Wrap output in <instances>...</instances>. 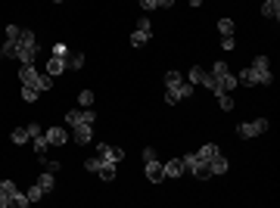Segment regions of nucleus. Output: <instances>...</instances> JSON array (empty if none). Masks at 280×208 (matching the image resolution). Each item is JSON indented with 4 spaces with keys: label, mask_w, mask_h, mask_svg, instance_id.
<instances>
[{
    "label": "nucleus",
    "mask_w": 280,
    "mask_h": 208,
    "mask_svg": "<svg viewBox=\"0 0 280 208\" xmlns=\"http://www.w3.org/2000/svg\"><path fill=\"white\" fill-rule=\"evenodd\" d=\"M236 84H243V87H268V84H274L271 59L268 56H256L252 65H246L243 72L236 75Z\"/></svg>",
    "instance_id": "f257e3e1"
},
{
    "label": "nucleus",
    "mask_w": 280,
    "mask_h": 208,
    "mask_svg": "<svg viewBox=\"0 0 280 208\" xmlns=\"http://www.w3.org/2000/svg\"><path fill=\"white\" fill-rule=\"evenodd\" d=\"M38 37H34V31L32 28H22L19 31V37H16V59L22 62V65H34V59H38Z\"/></svg>",
    "instance_id": "f03ea898"
},
{
    "label": "nucleus",
    "mask_w": 280,
    "mask_h": 208,
    "mask_svg": "<svg viewBox=\"0 0 280 208\" xmlns=\"http://www.w3.org/2000/svg\"><path fill=\"white\" fill-rule=\"evenodd\" d=\"M212 78H215V87H212L215 96H218V93H230L234 87H240V84H236V75L228 68V62H224V59H218V62L212 65Z\"/></svg>",
    "instance_id": "7ed1b4c3"
},
{
    "label": "nucleus",
    "mask_w": 280,
    "mask_h": 208,
    "mask_svg": "<svg viewBox=\"0 0 280 208\" xmlns=\"http://www.w3.org/2000/svg\"><path fill=\"white\" fill-rule=\"evenodd\" d=\"M19 81H22V87H34L38 93H44L53 87V78L50 75H40L34 65H22L19 68Z\"/></svg>",
    "instance_id": "20e7f679"
},
{
    "label": "nucleus",
    "mask_w": 280,
    "mask_h": 208,
    "mask_svg": "<svg viewBox=\"0 0 280 208\" xmlns=\"http://www.w3.org/2000/svg\"><path fill=\"white\" fill-rule=\"evenodd\" d=\"M180 162H184V171L193 174L196 180H208V177H212V174H208V165L200 162V156H196V152H190V156H180Z\"/></svg>",
    "instance_id": "39448f33"
},
{
    "label": "nucleus",
    "mask_w": 280,
    "mask_h": 208,
    "mask_svg": "<svg viewBox=\"0 0 280 208\" xmlns=\"http://www.w3.org/2000/svg\"><path fill=\"white\" fill-rule=\"evenodd\" d=\"M271 128V121L268 118H256V121H243L240 128H236V137L240 140H249V137H258V134H264Z\"/></svg>",
    "instance_id": "423d86ee"
},
{
    "label": "nucleus",
    "mask_w": 280,
    "mask_h": 208,
    "mask_svg": "<svg viewBox=\"0 0 280 208\" xmlns=\"http://www.w3.org/2000/svg\"><path fill=\"white\" fill-rule=\"evenodd\" d=\"M193 90H196V84H190V81H184V84H178V87H165V103L174 106L180 100H190Z\"/></svg>",
    "instance_id": "0eeeda50"
},
{
    "label": "nucleus",
    "mask_w": 280,
    "mask_h": 208,
    "mask_svg": "<svg viewBox=\"0 0 280 208\" xmlns=\"http://www.w3.org/2000/svg\"><path fill=\"white\" fill-rule=\"evenodd\" d=\"M96 121V112L94 109H68L66 112V124L75 128V124H94Z\"/></svg>",
    "instance_id": "6e6552de"
},
{
    "label": "nucleus",
    "mask_w": 280,
    "mask_h": 208,
    "mask_svg": "<svg viewBox=\"0 0 280 208\" xmlns=\"http://www.w3.org/2000/svg\"><path fill=\"white\" fill-rule=\"evenodd\" d=\"M184 78L190 81V84H202V87H208V90L215 87V78H212V72H206V68H200V65H193Z\"/></svg>",
    "instance_id": "1a4fd4ad"
},
{
    "label": "nucleus",
    "mask_w": 280,
    "mask_h": 208,
    "mask_svg": "<svg viewBox=\"0 0 280 208\" xmlns=\"http://www.w3.org/2000/svg\"><path fill=\"white\" fill-rule=\"evenodd\" d=\"M44 137H47V143H53V146H66L68 143V128H62V124H50V128L44 131Z\"/></svg>",
    "instance_id": "9d476101"
},
{
    "label": "nucleus",
    "mask_w": 280,
    "mask_h": 208,
    "mask_svg": "<svg viewBox=\"0 0 280 208\" xmlns=\"http://www.w3.org/2000/svg\"><path fill=\"white\" fill-rule=\"evenodd\" d=\"M72 134H75V143L78 146H90L94 143V124H75Z\"/></svg>",
    "instance_id": "9b49d317"
},
{
    "label": "nucleus",
    "mask_w": 280,
    "mask_h": 208,
    "mask_svg": "<svg viewBox=\"0 0 280 208\" xmlns=\"http://www.w3.org/2000/svg\"><path fill=\"white\" fill-rule=\"evenodd\" d=\"M96 152H100L103 162H116V165L124 159V149H116V146H109V143H96Z\"/></svg>",
    "instance_id": "f8f14e48"
},
{
    "label": "nucleus",
    "mask_w": 280,
    "mask_h": 208,
    "mask_svg": "<svg viewBox=\"0 0 280 208\" xmlns=\"http://www.w3.org/2000/svg\"><path fill=\"white\" fill-rule=\"evenodd\" d=\"M144 165H146L150 184H162V180H165V174H162V162H159V159H150V162H144Z\"/></svg>",
    "instance_id": "ddd939ff"
},
{
    "label": "nucleus",
    "mask_w": 280,
    "mask_h": 208,
    "mask_svg": "<svg viewBox=\"0 0 280 208\" xmlns=\"http://www.w3.org/2000/svg\"><path fill=\"white\" fill-rule=\"evenodd\" d=\"M228 171H230V162H228V159H224L221 152H218V156H215L212 162H208V174H212V177H218V174H228Z\"/></svg>",
    "instance_id": "4468645a"
},
{
    "label": "nucleus",
    "mask_w": 280,
    "mask_h": 208,
    "mask_svg": "<svg viewBox=\"0 0 280 208\" xmlns=\"http://www.w3.org/2000/svg\"><path fill=\"white\" fill-rule=\"evenodd\" d=\"M162 174H165V177H180V174H184V162H180V159L162 162Z\"/></svg>",
    "instance_id": "2eb2a0df"
},
{
    "label": "nucleus",
    "mask_w": 280,
    "mask_h": 208,
    "mask_svg": "<svg viewBox=\"0 0 280 208\" xmlns=\"http://www.w3.org/2000/svg\"><path fill=\"white\" fill-rule=\"evenodd\" d=\"M262 16L264 19H280V0H264V3H262Z\"/></svg>",
    "instance_id": "dca6fc26"
},
{
    "label": "nucleus",
    "mask_w": 280,
    "mask_h": 208,
    "mask_svg": "<svg viewBox=\"0 0 280 208\" xmlns=\"http://www.w3.org/2000/svg\"><path fill=\"white\" fill-rule=\"evenodd\" d=\"M218 152H221V146H218V143H206V146H200V152H196V156H200V162H206V165H208V162H212V159L218 156Z\"/></svg>",
    "instance_id": "f3484780"
},
{
    "label": "nucleus",
    "mask_w": 280,
    "mask_h": 208,
    "mask_svg": "<svg viewBox=\"0 0 280 208\" xmlns=\"http://www.w3.org/2000/svg\"><path fill=\"white\" fill-rule=\"evenodd\" d=\"M66 68H68V72H78V68H84V53H68V56H66Z\"/></svg>",
    "instance_id": "a211bd4d"
},
{
    "label": "nucleus",
    "mask_w": 280,
    "mask_h": 208,
    "mask_svg": "<svg viewBox=\"0 0 280 208\" xmlns=\"http://www.w3.org/2000/svg\"><path fill=\"white\" fill-rule=\"evenodd\" d=\"M137 3H140V9H165V6H172L174 3V0H137Z\"/></svg>",
    "instance_id": "6ab92c4d"
},
{
    "label": "nucleus",
    "mask_w": 280,
    "mask_h": 208,
    "mask_svg": "<svg viewBox=\"0 0 280 208\" xmlns=\"http://www.w3.org/2000/svg\"><path fill=\"white\" fill-rule=\"evenodd\" d=\"M116 168H118L116 162H103L100 159V177L106 180V184H109V180H116Z\"/></svg>",
    "instance_id": "aec40b11"
},
{
    "label": "nucleus",
    "mask_w": 280,
    "mask_h": 208,
    "mask_svg": "<svg viewBox=\"0 0 280 208\" xmlns=\"http://www.w3.org/2000/svg\"><path fill=\"white\" fill-rule=\"evenodd\" d=\"M150 37H152V31H140V28H134V31H131V47H144V44H150Z\"/></svg>",
    "instance_id": "412c9836"
},
{
    "label": "nucleus",
    "mask_w": 280,
    "mask_h": 208,
    "mask_svg": "<svg viewBox=\"0 0 280 208\" xmlns=\"http://www.w3.org/2000/svg\"><path fill=\"white\" fill-rule=\"evenodd\" d=\"M66 72V59H56V56H50L47 59V75L53 78V75H62Z\"/></svg>",
    "instance_id": "4be33fe9"
},
{
    "label": "nucleus",
    "mask_w": 280,
    "mask_h": 208,
    "mask_svg": "<svg viewBox=\"0 0 280 208\" xmlns=\"http://www.w3.org/2000/svg\"><path fill=\"white\" fill-rule=\"evenodd\" d=\"M38 187L44 190V193H53V187H56V177H53V171H44L38 177Z\"/></svg>",
    "instance_id": "5701e85b"
},
{
    "label": "nucleus",
    "mask_w": 280,
    "mask_h": 208,
    "mask_svg": "<svg viewBox=\"0 0 280 208\" xmlns=\"http://www.w3.org/2000/svg\"><path fill=\"white\" fill-rule=\"evenodd\" d=\"M10 140L16 143V146H22V143H28V140H32V134H28V128H16V131L10 134Z\"/></svg>",
    "instance_id": "b1692460"
},
{
    "label": "nucleus",
    "mask_w": 280,
    "mask_h": 208,
    "mask_svg": "<svg viewBox=\"0 0 280 208\" xmlns=\"http://www.w3.org/2000/svg\"><path fill=\"white\" fill-rule=\"evenodd\" d=\"M184 75H180V72H165V87H178V84H184Z\"/></svg>",
    "instance_id": "393cba45"
},
{
    "label": "nucleus",
    "mask_w": 280,
    "mask_h": 208,
    "mask_svg": "<svg viewBox=\"0 0 280 208\" xmlns=\"http://www.w3.org/2000/svg\"><path fill=\"white\" fill-rule=\"evenodd\" d=\"M0 56L16 59V40H12V37H6V40H4V47H0Z\"/></svg>",
    "instance_id": "a878e982"
},
{
    "label": "nucleus",
    "mask_w": 280,
    "mask_h": 208,
    "mask_svg": "<svg viewBox=\"0 0 280 208\" xmlns=\"http://www.w3.org/2000/svg\"><path fill=\"white\" fill-rule=\"evenodd\" d=\"M32 140H34V152H38V156H47V137L44 134H38V137H32Z\"/></svg>",
    "instance_id": "bb28decb"
},
{
    "label": "nucleus",
    "mask_w": 280,
    "mask_h": 208,
    "mask_svg": "<svg viewBox=\"0 0 280 208\" xmlns=\"http://www.w3.org/2000/svg\"><path fill=\"white\" fill-rule=\"evenodd\" d=\"M218 31H221V37H228V34H234V31H236V25H234V19H221V22H218Z\"/></svg>",
    "instance_id": "cd10ccee"
},
{
    "label": "nucleus",
    "mask_w": 280,
    "mask_h": 208,
    "mask_svg": "<svg viewBox=\"0 0 280 208\" xmlns=\"http://www.w3.org/2000/svg\"><path fill=\"white\" fill-rule=\"evenodd\" d=\"M12 205H19V208H28V205H32V199H28V193L16 190V193H12Z\"/></svg>",
    "instance_id": "c85d7f7f"
},
{
    "label": "nucleus",
    "mask_w": 280,
    "mask_h": 208,
    "mask_svg": "<svg viewBox=\"0 0 280 208\" xmlns=\"http://www.w3.org/2000/svg\"><path fill=\"white\" fill-rule=\"evenodd\" d=\"M68 53H72V50H68V47L62 44V40H60V44H53V50H50V56H56V59H66Z\"/></svg>",
    "instance_id": "c756f323"
},
{
    "label": "nucleus",
    "mask_w": 280,
    "mask_h": 208,
    "mask_svg": "<svg viewBox=\"0 0 280 208\" xmlns=\"http://www.w3.org/2000/svg\"><path fill=\"white\" fill-rule=\"evenodd\" d=\"M218 106L224 109V112H230V109H234V96L230 93H218Z\"/></svg>",
    "instance_id": "7c9ffc66"
},
{
    "label": "nucleus",
    "mask_w": 280,
    "mask_h": 208,
    "mask_svg": "<svg viewBox=\"0 0 280 208\" xmlns=\"http://www.w3.org/2000/svg\"><path fill=\"white\" fill-rule=\"evenodd\" d=\"M78 103H81L84 109H90V106H94V90H81V93H78Z\"/></svg>",
    "instance_id": "2f4dec72"
},
{
    "label": "nucleus",
    "mask_w": 280,
    "mask_h": 208,
    "mask_svg": "<svg viewBox=\"0 0 280 208\" xmlns=\"http://www.w3.org/2000/svg\"><path fill=\"white\" fill-rule=\"evenodd\" d=\"M44 196H47V193L40 190L38 184H34V187H28V199H32V202H40V199H44Z\"/></svg>",
    "instance_id": "473e14b6"
},
{
    "label": "nucleus",
    "mask_w": 280,
    "mask_h": 208,
    "mask_svg": "<svg viewBox=\"0 0 280 208\" xmlns=\"http://www.w3.org/2000/svg\"><path fill=\"white\" fill-rule=\"evenodd\" d=\"M38 96H40V93H38L34 87H22V100H25V103H38Z\"/></svg>",
    "instance_id": "72a5a7b5"
},
{
    "label": "nucleus",
    "mask_w": 280,
    "mask_h": 208,
    "mask_svg": "<svg viewBox=\"0 0 280 208\" xmlns=\"http://www.w3.org/2000/svg\"><path fill=\"white\" fill-rule=\"evenodd\" d=\"M221 50H236V37H234V34L221 37Z\"/></svg>",
    "instance_id": "f704fd0d"
},
{
    "label": "nucleus",
    "mask_w": 280,
    "mask_h": 208,
    "mask_svg": "<svg viewBox=\"0 0 280 208\" xmlns=\"http://www.w3.org/2000/svg\"><path fill=\"white\" fill-rule=\"evenodd\" d=\"M19 31H22V28H19V25H4V34H6V37H12V40H16V37H19Z\"/></svg>",
    "instance_id": "c9c22d12"
},
{
    "label": "nucleus",
    "mask_w": 280,
    "mask_h": 208,
    "mask_svg": "<svg viewBox=\"0 0 280 208\" xmlns=\"http://www.w3.org/2000/svg\"><path fill=\"white\" fill-rule=\"evenodd\" d=\"M84 168H88V171H100V156L88 159V162H84Z\"/></svg>",
    "instance_id": "e433bc0d"
},
{
    "label": "nucleus",
    "mask_w": 280,
    "mask_h": 208,
    "mask_svg": "<svg viewBox=\"0 0 280 208\" xmlns=\"http://www.w3.org/2000/svg\"><path fill=\"white\" fill-rule=\"evenodd\" d=\"M0 190H6V193H10V199H12V193H16L19 187L12 184V180H0Z\"/></svg>",
    "instance_id": "4c0bfd02"
},
{
    "label": "nucleus",
    "mask_w": 280,
    "mask_h": 208,
    "mask_svg": "<svg viewBox=\"0 0 280 208\" xmlns=\"http://www.w3.org/2000/svg\"><path fill=\"white\" fill-rule=\"evenodd\" d=\"M25 128H28V134H32V137H38V134H44V128H40L38 121H32V124H25Z\"/></svg>",
    "instance_id": "58836bf2"
},
{
    "label": "nucleus",
    "mask_w": 280,
    "mask_h": 208,
    "mask_svg": "<svg viewBox=\"0 0 280 208\" xmlns=\"http://www.w3.org/2000/svg\"><path fill=\"white\" fill-rule=\"evenodd\" d=\"M12 205V199H10V193L6 190H0V208H10Z\"/></svg>",
    "instance_id": "ea45409f"
},
{
    "label": "nucleus",
    "mask_w": 280,
    "mask_h": 208,
    "mask_svg": "<svg viewBox=\"0 0 280 208\" xmlns=\"http://www.w3.org/2000/svg\"><path fill=\"white\" fill-rule=\"evenodd\" d=\"M137 28H140V31H152V28H150V19H146V16H144V19H137Z\"/></svg>",
    "instance_id": "a19ab883"
},
{
    "label": "nucleus",
    "mask_w": 280,
    "mask_h": 208,
    "mask_svg": "<svg viewBox=\"0 0 280 208\" xmlns=\"http://www.w3.org/2000/svg\"><path fill=\"white\" fill-rule=\"evenodd\" d=\"M150 159H156V149H152V146L144 149V162H150Z\"/></svg>",
    "instance_id": "79ce46f5"
},
{
    "label": "nucleus",
    "mask_w": 280,
    "mask_h": 208,
    "mask_svg": "<svg viewBox=\"0 0 280 208\" xmlns=\"http://www.w3.org/2000/svg\"><path fill=\"white\" fill-rule=\"evenodd\" d=\"M200 3H206V0H190V6H200Z\"/></svg>",
    "instance_id": "37998d69"
},
{
    "label": "nucleus",
    "mask_w": 280,
    "mask_h": 208,
    "mask_svg": "<svg viewBox=\"0 0 280 208\" xmlns=\"http://www.w3.org/2000/svg\"><path fill=\"white\" fill-rule=\"evenodd\" d=\"M53 3H62V0H53Z\"/></svg>",
    "instance_id": "c03bdc74"
}]
</instances>
